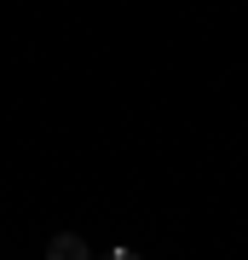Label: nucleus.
<instances>
[{"label":"nucleus","mask_w":248,"mask_h":260,"mask_svg":"<svg viewBox=\"0 0 248 260\" xmlns=\"http://www.w3.org/2000/svg\"><path fill=\"white\" fill-rule=\"evenodd\" d=\"M46 260H92V249H87L75 232H58L52 243H46Z\"/></svg>","instance_id":"f257e3e1"},{"label":"nucleus","mask_w":248,"mask_h":260,"mask_svg":"<svg viewBox=\"0 0 248 260\" xmlns=\"http://www.w3.org/2000/svg\"><path fill=\"white\" fill-rule=\"evenodd\" d=\"M104 260H138L133 249H110V254H104Z\"/></svg>","instance_id":"f03ea898"}]
</instances>
